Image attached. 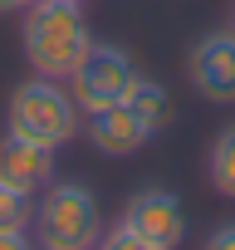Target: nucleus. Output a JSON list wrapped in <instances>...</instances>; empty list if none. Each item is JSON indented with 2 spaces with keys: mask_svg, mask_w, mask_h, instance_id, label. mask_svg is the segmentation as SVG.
<instances>
[{
  "mask_svg": "<svg viewBox=\"0 0 235 250\" xmlns=\"http://www.w3.org/2000/svg\"><path fill=\"white\" fill-rule=\"evenodd\" d=\"M20 40H25V59L39 79H69L83 64V54L93 49L83 5H69V0H35L25 10Z\"/></svg>",
  "mask_w": 235,
  "mask_h": 250,
  "instance_id": "f257e3e1",
  "label": "nucleus"
},
{
  "mask_svg": "<svg viewBox=\"0 0 235 250\" xmlns=\"http://www.w3.org/2000/svg\"><path fill=\"white\" fill-rule=\"evenodd\" d=\"M78 103L69 88H59V79H30L10 93V113H5V133L15 138H30V143H44V147H64L74 133H78Z\"/></svg>",
  "mask_w": 235,
  "mask_h": 250,
  "instance_id": "f03ea898",
  "label": "nucleus"
},
{
  "mask_svg": "<svg viewBox=\"0 0 235 250\" xmlns=\"http://www.w3.org/2000/svg\"><path fill=\"white\" fill-rule=\"evenodd\" d=\"M35 230H39L44 250H98V240H103L98 196L83 182H49L44 201L35 211Z\"/></svg>",
  "mask_w": 235,
  "mask_h": 250,
  "instance_id": "7ed1b4c3",
  "label": "nucleus"
},
{
  "mask_svg": "<svg viewBox=\"0 0 235 250\" xmlns=\"http://www.w3.org/2000/svg\"><path fill=\"white\" fill-rule=\"evenodd\" d=\"M133 79H137V69H133V59L118 44H93L83 54V64L69 74V93H74L78 113L88 118V113H103L113 103H123L128 88H133Z\"/></svg>",
  "mask_w": 235,
  "mask_h": 250,
  "instance_id": "20e7f679",
  "label": "nucleus"
},
{
  "mask_svg": "<svg viewBox=\"0 0 235 250\" xmlns=\"http://www.w3.org/2000/svg\"><path fill=\"white\" fill-rule=\"evenodd\" d=\"M123 226L137 230L142 240L162 245V250H176V245L186 240V206H181L176 191H167V187H142V191L128 196Z\"/></svg>",
  "mask_w": 235,
  "mask_h": 250,
  "instance_id": "39448f33",
  "label": "nucleus"
},
{
  "mask_svg": "<svg viewBox=\"0 0 235 250\" xmlns=\"http://www.w3.org/2000/svg\"><path fill=\"white\" fill-rule=\"evenodd\" d=\"M191 88L211 103H235V30H215L206 35L191 59H186Z\"/></svg>",
  "mask_w": 235,
  "mask_h": 250,
  "instance_id": "423d86ee",
  "label": "nucleus"
},
{
  "mask_svg": "<svg viewBox=\"0 0 235 250\" xmlns=\"http://www.w3.org/2000/svg\"><path fill=\"white\" fill-rule=\"evenodd\" d=\"M83 133H88V143H93L103 157H128V152H137V147L152 138V123L123 98V103H113V108H103V113H88V118H83Z\"/></svg>",
  "mask_w": 235,
  "mask_h": 250,
  "instance_id": "0eeeda50",
  "label": "nucleus"
},
{
  "mask_svg": "<svg viewBox=\"0 0 235 250\" xmlns=\"http://www.w3.org/2000/svg\"><path fill=\"white\" fill-rule=\"evenodd\" d=\"M0 182H10V187H20V191L35 196L39 187L54 182V147L5 133V138H0Z\"/></svg>",
  "mask_w": 235,
  "mask_h": 250,
  "instance_id": "6e6552de",
  "label": "nucleus"
},
{
  "mask_svg": "<svg viewBox=\"0 0 235 250\" xmlns=\"http://www.w3.org/2000/svg\"><path fill=\"white\" fill-rule=\"evenodd\" d=\"M128 103H133V108H137V113L152 123V133L172 123V98H167V88H162V83H152V79H133Z\"/></svg>",
  "mask_w": 235,
  "mask_h": 250,
  "instance_id": "1a4fd4ad",
  "label": "nucleus"
},
{
  "mask_svg": "<svg viewBox=\"0 0 235 250\" xmlns=\"http://www.w3.org/2000/svg\"><path fill=\"white\" fill-rule=\"evenodd\" d=\"M206 172H211V187H215L220 196H230V201H235V128H225V133L215 138Z\"/></svg>",
  "mask_w": 235,
  "mask_h": 250,
  "instance_id": "9d476101",
  "label": "nucleus"
},
{
  "mask_svg": "<svg viewBox=\"0 0 235 250\" xmlns=\"http://www.w3.org/2000/svg\"><path fill=\"white\" fill-rule=\"evenodd\" d=\"M30 221H35V196L0 182V230H25Z\"/></svg>",
  "mask_w": 235,
  "mask_h": 250,
  "instance_id": "9b49d317",
  "label": "nucleus"
},
{
  "mask_svg": "<svg viewBox=\"0 0 235 250\" xmlns=\"http://www.w3.org/2000/svg\"><path fill=\"white\" fill-rule=\"evenodd\" d=\"M98 250H162V245L142 240V235H137V230H128V226H113V230H103Z\"/></svg>",
  "mask_w": 235,
  "mask_h": 250,
  "instance_id": "f8f14e48",
  "label": "nucleus"
},
{
  "mask_svg": "<svg viewBox=\"0 0 235 250\" xmlns=\"http://www.w3.org/2000/svg\"><path fill=\"white\" fill-rule=\"evenodd\" d=\"M201 250H235V221L215 226V230L206 235V245H201Z\"/></svg>",
  "mask_w": 235,
  "mask_h": 250,
  "instance_id": "ddd939ff",
  "label": "nucleus"
},
{
  "mask_svg": "<svg viewBox=\"0 0 235 250\" xmlns=\"http://www.w3.org/2000/svg\"><path fill=\"white\" fill-rule=\"evenodd\" d=\"M0 250H35L25 230H0Z\"/></svg>",
  "mask_w": 235,
  "mask_h": 250,
  "instance_id": "4468645a",
  "label": "nucleus"
},
{
  "mask_svg": "<svg viewBox=\"0 0 235 250\" xmlns=\"http://www.w3.org/2000/svg\"><path fill=\"white\" fill-rule=\"evenodd\" d=\"M35 0H0V15H10V10H30Z\"/></svg>",
  "mask_w": 235,
  "mask_h": 250,
  "instance_id": "2eb2a0df",
  "label": "nucleus"
},
{
  "mask_svg": "<svg viewBox=\"0 0 235 250\" xmlns=\"http://www.w3.org/2000/svg\"><path fill=\"white\" fill-rule=\"evenodd\" d=\"M69 5H88V0H69Z\"/></svg>",
  "mask_w": 235,
  "mask_h": 250,
  "instance_id": "dca6fc26",
  "label": "nucleus"
}]
</instances>
